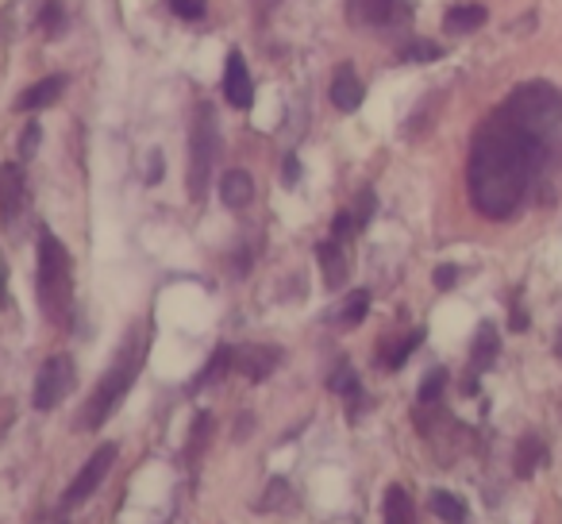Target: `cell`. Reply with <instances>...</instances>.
Here are the masks:
<instances>
[{
    "instance_id": "cell-28",
    "label": "cell",
    "mask_w": 562,
    "mask_h": 524,
    "mask_svg": "<svg viewBox=\"0 0 562 524\" xmlns=\"http://www.w3.org/2000/svg\"><path fill=\"white\" fill-rule=\"evenodd\" d=\"M170 9L178 12L181 20H201L204 9H209V0H170Z\"/></svg>"
},
{
    "instance_id": "cell-22",
    "label": "cell",
    "mask_w": 562,
    "mask_h": 524,
    "mask_svg": "<svg viewBox=\"0 0 562 524\" xmlns=\"http://www.w3.org/2000/svg\"><path fill=\"white\" fill-rule=\"evenodd\" d=\"M232 363H235V352L232 347H216V355H212V363L201 370V378L193 382V390H201V386H209V382H216L224 370H232Z\"/></svg>"
},
{
    "instance_id": "cell-2",
    "label": "cell",
    "mask_w": 562,
    "mask_h": 524,
    "mask_svg": "<svg viewBox=\"0 0 562 524\" xmlns=\"http://www.w3.org/2000/svg\"><path fill=\"white\" fill-rule=\"evenodd\" d=\"M501 116L513 127H520L531 143L539 147V155L551 163L562 155V93L547 81H528L505 101Z\"/></svg>"
},
{
    "instance_id": "cell-13",
    "label": "cell",
    "mask_w": 562,
    "mask_h": 524,
    "mask_svg": "<svg viewBox=\"0 0 562 524\" xmlns=\"http://www.w3.org/2000/svg\"><path fill=\"white\" fill-rule=\"evenodd\" d=\"M316 258H321V270H324V282L331 286V290H344V282H347V255H344V247H339V239H328V243H321L316 247Z\"/></svg>"
},
{
    "instance_id": "cell-25",
    "label": "cell",
    "mask_w": 562,
    "mask_h": 524,
    "mask_svg": "<svg viewBox=\"0 0 562 524\" xmlns=\"http://www.w3.org/2000/svg\"><path fill=\"white\" fill-rule=\"evenodd\" d=\"M209 436H212V416H209V413H196L193 432H189V459H196V455L204 451Z\"/></svg>"
},
{
    "instance_id": "cell-35",
    "label": "cell",
    "mask_w": 562,
    "mask_h": 524,
    "mask_svg": "<svg viewBox=\"0 0 562 524\" xmlns=\"http://www.w3.org/2000/svg\"><path fill=\"white\" fill-rule=\"evenodd\" d=\"M454 282H459V270H454V267H439L436 270V286H439V290H451Z\"/></svg>"
},
{
    "instance_id": "cell-3",
    "label": "cell",
    "mask_w": 562,
    "mask_h": 524,
    "mask_svg": "<svg viewBox=\"0 0 562 524\" xmlns=\"http://www.w3.org/2000/svg\"><path fill=\"white\" fill-rule=\"evenodd\" d=\"M143 355H147V332L132 328V332H127V339H124V347L116 352V363H112L109 375L97 382L93 398H89L86 409H81V421H78L81 432L101 428V424L116 413V405L124 401V393L132 390L135 375L143 370Z\"/></svg>"
},
{
    "instance_id": "cell-36",
    "label": "cell",
    "mask_w": 562,
    "mask_h": 524,
    "mask_svg": "<svg viewBox=\"0 0 562 524\" xmlns=\"http://www.w3.org/2000/svg\"><path fill=\"white\" fill-rule=\"evenodd\" d=\"M158 178H162V155H158V150H155V155H150V166H147V181H150V186H155Z\"/></svg>"
},
{
    "instance_id": "cell-12",
    "label": "cell",
    "mask_w": 562,
    "mask_h": 524,
    "mask_svg": "<svg viewBox=\"0 0 562 524\" xmlns=\"http://www.w3.org/2000/svg\"><path fill=\"white\" fill-rule=\"evenodd\" d=\"M362 93H367V89H362L359 74H355L351 66H339L336 78H331V104H336L339 112H351L362 104Z\"/></svg>"
},
{
    "instance_id": "cell-16",
    "label": "cell",
    "mask_w": 562,
    "mask_h": 524,
    "mask_svg": "<svg viewBox=\"0 0 562 524\" xmlns=\"http://www.w3.org/2000/svg\"><path fill=\"white\" fill-rule=\"evenodd\" d=\"M497 352H501V339H497V328L493 324H482L474 336V375L490 370L497 363Z\"/></svg>"
},
{
    "instance_id": "cell-33",
    "label": "cell",
    "mask_w": 562,
    "mask_h": 524,
    "mask_svg": "<svg viewBox=\"0 0 562 524\" xmlns=\"http://www.w3.org/2000/svg\"><path fill=\"white\" fill-rule=\"evenodd\" d=\"M331 232H336V239H347V235H355V232H359V220L351 216V209H347V212H339V216H336V224H331Z\"/></svg>"
},
{
    "instance_id": "cell-11",
    "label": "cell",
    "mask_w": 562,
    "mask_h": 524,
    "mask_svg": "<svg viewBox=\"0 0 562 524\" xmlns=\"http://www.w3.org/2000/svg\"><path fill=\"white\" fill-rule=\"evenodd\" d=\"M278 363H281V352L278 347H270V344H250V347H239L235 352V363L232 367H239L243 375L250 378V382H262V378H270L273 370H278Z\"/></svg>"
},
{
    "instance_id": "cell-10",
    "label": "cell",
    "mask_w": 562,
    "mask_h": 524,
    "mask_svg": "<svg viewBox=\"0 0 562 524\" xmlns=\"http://www.w3.org/2000/svg\"><path fill=\"white\" fill-rule=\"evenodd\" d=\"M224 97L235 109H250V101H255V86H250L247 63H243L239 51H232L224 63Z\"/></svg>"
},
{
    "instance_id": "cell-29",
    "label": "cell",
    "mask_w": 562,
    "mask_h": 524,
    "mask_svg": "<svg viewBox=\"0 0 562 524\" xmlns=\"http://www.w3.org/2000/svg\"><path fill=\"white\" fill-rule=\"evenodd\" d=\"M40 24H43V32H47V35H58V27H63V4H58V0H47V9H43Z\"/></svg>"
},
{
    "instance_id": "cell-37",
    "label": "cell",
    "mask_w": 562,
    "mask_h": 524,
    "mask_svg": "<svg viewBox=\"0 0 562 524\" xmlns=\"http://www.w3.org/2000/svg\"><path fill=\"white\" fill-rule=\"evenodd\" d=\"M255 4H258V9H262V12H270V9H278L281 0H255Z\"/></svg>"
},
{
    "instance_id": "cell-20",
    "label": "cell",
    "mask_w": 562,
    "mask_h": 524,
    "mask_svg": "<svg viewBox=\"0 0 562 524\" xmlns=\"http://www.w3.org/2000/svg\"><path fill=\"white\" fill-rule=\"evenodd\" d=\"M431 513H436L443 524H462V521H467V505H462V501L454 498V493H447V490L431 493Z\"/></svg>"
},
{
    "instance_id": "cell-38",
    "label": "cell",
    "mask_w": 562,
    "mask_h": 524,
    "mask_svg": "<svg viewBox=\"0 0 562 524\" xmlns=\"http://www.w3.org/2000/svg\"><path fill=\"white\" fill-rule=\"evenodd\" d=\"M554 352H559V359H562V332H559V339H554Z\"/></svg>"
},
{
    "instance_id": "cell-23",
    "label": "cell",
    "mask_w": 562,
    "mask_h": 524,
    "mask_svg": "<svg viewBox=\"0 0 562 524\" xmlns=\"http://www.w3.org/2000/svg\"><path fill=\"white\" fill-rule=\"evenodd\" d=\"M420 344H424V332H420V328H413L405 339H401L397 347H393V352H385V367H390V370H401V367H405V359H408V355H413Z\"/></svg>"
},
{
    "instance_id": "cell-9",
    "label": "cell",
    "mask_w": 562,
    "mask_h": 524,
    "mask_svg": "<svg viewBox=\"0 0 562 524\" xmlns=\"http://www.w3.org/2000/svg\"><path fill=\"white\" fill-rule=\"evenodd\" d=\"M24 201H27V186H24V170L20 166H0V216L4 224H16V216L24 212Z\"/></svg>"
},
{
    "instance_id": "cell-30",
    "label": "cell",
    "mask_w": 562,
    "mask_h": 524,
    "mask_svg": "<svg viewBox=\"0 0 562 524\" xmlns=\"http://www.w3.org/2000/svg\"><path fill=\"white\" fill-rule=\"evenodd\" d=\"M351 216L359 220V227L367 224L370 216H374V193H370V189H362V193H359V201L351 204Z\"/></svg>"
},
{
    "instance_id": "cell-15",
    "label": "cell",
    "mask_w": 562,
    "mask_h": 524,
    "mask_svg": "<svg viewBox=\"0 0 562 524\" xmlns=\"http://www.w3.org/2000/svg\"><path fill=\"white\" fill-rule=\"evenodd\" d=\"M220 197H224L227 209H247L255 201V181H250L247 170H227L224 181H220Z\"/></svg>"
},
{
    "instance_id": "cell-26",
    "label": "cell",
    "mask_w": 562,
    "mask_h": 524,
    "mask_svg": "<svg viewBox=\"0 0 562 524\" xmlns=\"http://www.w3.org/2000/svg\"><path fill=\"white\" fill-rule=\"evenodd\" d=\"M443 386H447V370H431L428 378L420 382V405H431V401L443 398Z\"/></svg>"
},
{
    "instance_id": "cell-31",
    "label": "cell",
    "mask_w": 562,
    "mask_h": 524,
    "mask_svg": "<svg viewBox=\"0 0 562 524\" xmlns=\"http://www.w3.org/2000/svg\"><path fill=\"white\" fill-rule=\"evenodd\" d=\"M40 140H43L40 124H27V127H24V135H20V155L32 158L35 150H40Z\"/></svg>"
},
{
    "instance_id": "cell-5",
    "label": "cell",
    "mask_w": 562,
    "mask_h": 524,
    "mask_svg": "<svg viewBox=\"0 0 562 524\" xmlns=\"http://www.w3.org/2000/svg\"><path fill=\"white\" fill-rule=\"evenodd\" d=\"M220 155V132H216V116H212L209 104H201L193 116V132H189V197L196 204L209 197V181H212V166Z\"/></svg>"
},
{
    "instance_id": "cell-21",
    "label": "cell",
    "mask_w": 562,
    "mask_h": 524,
    "mask_svg": "<svg viewBox=\"0 0 562 524\" xmlns=\"http://www.w3.org/2000/svg\"><path fill=\"white\" fill-rule=\"evenodd\" d=\"M367 309H370V293H367V290H355L351 298H347L344 305H339L336 324H339V328H355V324H362Z\"/></svg>"
},
{
    "instance_id": "cell-18",
    "label": "cell",
    "mask_w": 562,
    "mask_h": 524,
    "mask_svg": "<svg viewBox=\"0 0 562 524\" xmlns=\"http://www.w3.org/2000/svg\"><path fill=\"white\" fill-rule=\"evenodd\" d=\"M539 462H543V444L536 436H524L516 447V478H531Z\"/></svg>"
},
{
    "instance_id": "cell-7",
    "label": "cell",
    "mask_w": 562,
    "mask_h": 524,
    "mask_svg": "<svg viewBox=\"0 0 562 524\" xmlns=\"http://www.w3.org/2000/svg\"><path fill=\"white\" fill-rule=\"evenodd\" d=\"M74 359L70 355H55V359H47L43 363V370H40V378H35V409H55L58 401L66 398V393L74 390Z\"/></svg>"
},
{
    "instance_id": "cell-34",
    "label": "cell",
    "mask_w": 562,
    "mask_h": 524,
    "mask_svg": "<svg viewBox=\"0 0 562 524\" xmlns=\"http://www.w3.org/2000/svg\"><path fill=\"white\" fill-rule=\"evenodd\" d=\"M281 181H285V186H297V181H301V163H297V158H285V166H281Z\"/></svg>"
},
{
    "instance_id": "cell-27",
    "label": "cell",
    "mask_w": 562,
    "mask_h": 524,
    "mask_svg": "<svg viewBox=\"0 0 562 524\" xmlns=\"http://www.w3.org/2000/svg\"><path fill=\"white\" fill-rule=\"evenodd\" d=\"M328 386H331L336 393H355V390H359V378H355V370L347 367V363H339L336 375L328 378Z\"/></svg>"
},
{
    "instance_id": "cell-24",
    "label": "cell",
    "mask_w": 562,
    "mask_h": 524,
    "mask_svg": "<svg viewBox=\"0 0 562 524\" xmlns=\"http://www.w3.org/2000/svg\"><path fill=\"white\" fill-rule=\"evenodd\" d=\"M439 55H443V51H439L431 40H413L401 47V58H405V63H436Z\"/></svg>"
},
{
    "instance_id": "cell-14",
    "label": "cell",
    "mask_w": 562,
    "mask_h": 524,
    "mask_svg": "<svg viewBox=\"0 0 562 524\" xmlns=\"http://www.w3.org/2000/svg\"><path fill=\"white\" fill-rule=\"evenodd\" d=\"M63 89H66V78H63V74H55V78H43V81H35L32 89H24V93H20L16 109H20V112L47 109V104H55L58 97H63Z\"/></svg>"
},
{
    "instance_id": "cell-6",
    "label": "cell",
    "mask_w": 562,
    "mask_h": 524,
    "mask_svg": "<svg viewBox=\"0 0 562 524\" xmlns=\"http://www.w3.org/2000/svg\"><path fill=\"white\" fill-rule=\"evenodd\" d=\"M355 27H397L413 20V0H347Z\"/></svg>"
},
{
    "instance_id": "cell-1",
    "label": "cell",
    "mask_w": 562,
    "mask_h": 524,
    "mask_svg": "<svg viewBox=\"0 0 562 524\" xmlns=\"http://www.w3.org/2000/svg\"><path fill=\"white\" fill-rule=\"evenodd\" d=\"M547 158L539 147L513 127L505 116H493L477 132L474 150H470V201L485 220H505L516 212V204L528 193V181Z\"/></svg>"
},
{
    "instance_id": "cell-4",
    "label": "cell",
    "mask_w": 562,
    "mask_h": 524,
    "mask_svg": "<svg viewBox=\"0 0 562 524\" xmlns=\"http://www.w3.org/2000/svg\"><path fill=\"white\" fill-rule=\"evenodd\" d=\"M40 305L47 321L66 324L74 313V263L63 239L50 232L40 235Z\"/></svg>"
},
{
    "instance_id": "cell-17",
    "label": "cell",
    "mask_w": 562,
    "mask_h": 524,
    "mask_svg": "<svg viewBox=\"0 0 562 524\" xmlns=\"http://www.w3.org/2000/svg\"><path fill=\"white\" fill-rule=\"evenodd\" d=\"M482 24H485V9H482V4H459V9L447 12V32H454V35L477 32Z\"/></svg>"
},
{
    "instance_id": "cell-19",
    "label": "cell",
    "mask_w": 562,
    "mask_h": 524,
    "mask_svg": "<svg viewBox=\"0 0 562 524\" xmlns=\"http://www.w3.org/2000/svg\"><path fill=\"white\" fill-rule=\"evenodd\" d=\"M385 524H413V501L401 486L385 490Z\"/></svg>"
},
{
    "instance_id": "cell-32",
    "label": "cell",
    "mask_w": 562,
    "mask_h": 524,
    "mask_svg": "<svg viewBox=\"0 0 562 524\" xmlns=\"http://www.w3.org/2000/svg\"><path fill=\"white\" fill-rule=\"evenodd\" d=\"M285 498H290V490H285V482H281V478H273V482H270V493H266V498H262V513H270V509H278Z\"/></svg>"
},
{
    "instance_id": "cell-8",
    "label": "cell",
    "mask_w": 562,
    "mask_h": 524,
    "mask_svg": "<svg viewBox=\"0 0 562 524\" xmlns=\"http://www.w3.org/2000/svg\"><path fill=\"white\" fill-rule=\"evenodd\" d=\"M112 462H116V444H104V447H97L93 455H89V462L78 470V478L70 482V490H66V498H63V509H74V505H81V501H89V493L97 490V486L104 482V475L112 470Z\"/></svg>"
}]
</instances>
